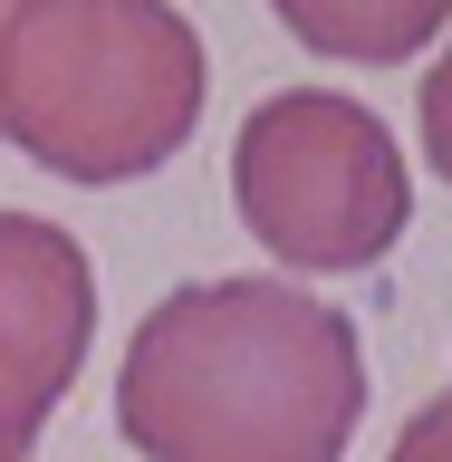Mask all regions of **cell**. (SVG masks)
<instances>
[{
	"mask_svg": "<svg viewBox=\"0 0 452 462\" xmlns=\"http://www.w3.org/2000/svg\"><path fill=\"white\" fill-rule=\"evenodd\" d=\"M87 337H97V270L78 231L0 212V453L10 462H29L39 424L78 385Z\"/></svg>",
	"mask_w": 452,
	"mask_h": 462,
	"instance_id": "4",
	"label": "cell"
},
{
	"mask_svg": "<svg viewBox=\"0 0 452 462\" xmlns=\"http://www.w3.org/2000/svg\"><path fill=\"white\" fill-rule=\"evenodd\" d=\"M0 462H10V453H0Z\"/></svg>",
	"mask_w": 452,
	"mask_h": 462,
	"instance_id": "9",
	"label": "cell"
},
{
	"mask_svg": "<svg viewBox=\"0 0 452 462\" xmlns=\"http://www.w3.org/2000/svg\"><path fill=\"white\" fill-rule=\"evenodd\" d=\"M289 20V39L299 49H327V58H414V49H433L443 39V0H385V10H337V0H289L280 10Z\"/></svg>",
	"mask_w": 452,
	"mask_h": 462,
	"instance_id": "5",
	"label": "cell"
},
{
	"mask_svg": "<svg viewBox=\"0 0 452 462\" xmlns=\"http://www.w3.org/2000/svg\"><path fill=\"white\" fill-rule=\"evenodd\" d=\"M414 116H424V164H433V183L452 193V49L424 68V87H414Z\"/></svg>",
	"mask_w": 452,
	"mask_h": 462,
	"instance_id": "6",
	"label": "cell"
},
{
	"mask_svg": "<svg viewBox=\"0 0 452 462\" xmlns=\"http://www.w3.org/2000/svg\"><path fill=\"white\" fill-rule=\"evenodd\" d=\"M202 58L183 10H10L0 20V135L58 183H135L202 125Z\"/></svg>",
	"mask_w": 452,
	"mask_h": 462,
	"instance_id": "2",
	"label": "cell"
},
{
	"mask_svg": "<svg viewBox=\"0 0 452 462\" xmlns=\"http://www.w3.org/2000/svg\"><path fill=\"white\" fill-rule=\"evenodd\" d=\"M366 424L356 318L289 280L154 299L115 366V433L144 462H346Z\"/></svg>",
	"mask_w": 452,
	"mask_h": 462,
	"instance_id": "1",
	"label": "cell"
},
{
	"mask_svg": "<svg viewBox=\"0 0 452 462\" xmlns=\"http://www.w3.org/2000/svg\"><path fill=\"white\" fill-rule=\"evenodd\" d=\"M231 202L270 260L337 280L375 270L414 222V173L366 97L346 87H280L231 135Z\"/></svg>",
	"mask_w": 452,
	"mask_h": 462,
	"instance_id": "3",
	"label": "cell"
},
{
	"mask_svg": "<svg viewBox=\"0 0 452 462\" xmlns=\"http://www.w3.org/2000/svg\"><path fill=\"white\" fill-rule=\"evenodd\" d=\"M0 20H10V10H0Z\"/></svg>",
	"mask_w": 452,
	"mask_h": 462,
	"instance_id": "8",
	"label": "cell"
},
{
	"mask_svg": "<svg viewBox=\"0 0 452 462\" xmlns=\"http://www.w3.org/2000/svg\"><path fill=\"white\" fill-rule=\"evenodd\" d=\"M385 462H452V404L433 395L424 414H414V424L395 433V453H385Z\"/></svg>",
	"mask_w": 452,
	"mask_h": 462,
	"instance_id": "7",
	"label": "cell"
},
{
	"mask_svg": "<svg viewBox=\"0 0 452 462\" xmlns=\"http://www.w3.org/2000/svg\"><path fill=\"white\" fill-rule=\"evenodd\" d=\"M443 404H452V395H443Z\"/></svg>",
	"mask_w": 452,
	"mask_h": 462,
	"instance_id": "10",
	"label": "cell"
}]
</instances>
